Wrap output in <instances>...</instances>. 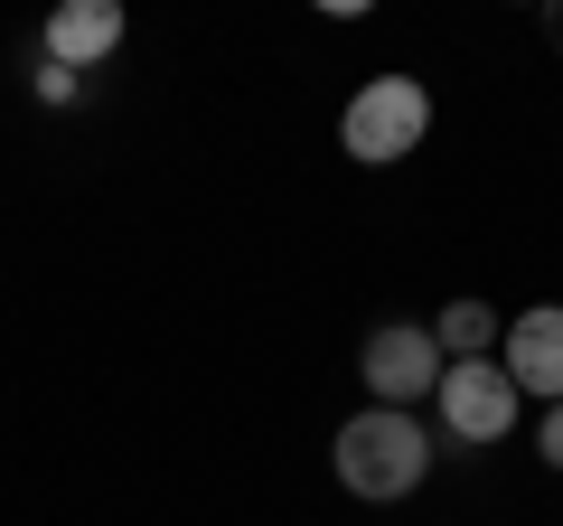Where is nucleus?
<instances>
[{"mask_svg": "<svg viewBox=\"0 0 563 526\" xmlns=\"http://www.w3.org/2000/svg\"><path fill=\"white\" fill-rule=\"evenodd\" d=\"M339 489L347 498H413L422 489V470H432V432L413 424V414H395V405H366V414H347L339 424Z\"/></svg>", "mask_w": 563, "mask_h": 526, "instance_id": "f257e3e1", "label": "nucleus"}, {"mask_svg": "<svg viewBox=\"0 0 563 526\" xmlns=\"http://www.w3.org/2000/svg\"><path fill=\"white\" fill-rule=\"evenodd\" d=\"M422 132H432V95H422V76H376V85H357V95H347V113H339L347 161H366V169L404 161Z\"/></svg>", "mask_w": 563, "mask_h": 526, "instance_id": "f03ea898", "label": "nucleus"}, {"mask_svg": "<svg viewBox=\"0 0 563 526\" xmlns=\"http://www.w3.org/2000/svg\"><path fill=\"white\" fill-rule=\"evenodd\" d=\"M432 405H442V432H451V442H507L526 395L507 385L498 358H451L442 385H432Z\"/></svg>", "mask_w": 563, "mask_h": 526, "instance_id": "7ed1b4c3", "label": "nucleus"}, {"mask_svg": "<svg viewBox=\"0 0 563 526\" xmlns=\"http://www.w3.org/2000/svg\"><path fill=\"white\" fill-rule=\"evenodd\" d=\"M442 339L432 329H413V320H385V329H366V358H357V376L376 385V405H413V395H432L442 385Z\"/></svg>", "mask_w": 563, "mask_h": 526, "instance_id": "20e7f679", "label": "nucleus"}, {"mask_svg": "<svg viewBox=\"0 0 563 526\" xmlns=\"http://www.w3.org/2000/svg\"><path fill=\"white\" fill-rule=\"evenodd\" d=\"M507 385L517 395H544V405H563V302H536L507 320Z\"/></svg>", "mask_w": 563, "mask_h": 526, "instance_id": "39448f33", "label": "nucleus"}, {"mask_svg": "<svg viewBox=\"0 0 563 526\" xmlns=\"http://www.w3.org/2000/svg\"><path fill=\"white\" fill-rule=\"evenodd\" d=\"M122 47V10L113 0H57V20H47V66H95Z\"/></svg>", "mask_w": 563, "mask_h": 526, "instance_id": "423d86ee", "label": "nucleus"}, {"mask_svg": "<svg viewBox=\"0 0 563 526\" xmlns=\"http://www.w3.org/2000/svg\"><path fill=\"white\" fill-rule=\"evenodd\" d=\"M432 339H442V358H488V348H498V310L488 302H451L442 320H432Z\"/></svg>", "mask_w": 563, "mask_h": 526, "instance_id": "0eeeda50", "label": "nucleus"}, {"mask_svg": "<svg viewBox=\"0 0 563 526\" xmlns=\"http://www.w3.org/2000/svg\"><path fill=\"white\" fill-rule=\"evenodd\" d=\"M38 103H76V66H38Z\"/></svg>", "mask_w": 563, "mask_h": 526, "instance_id": "6e6552de", "label": "nucleus"}, {"mask_svg": "<svg viewBox=\"0 0 563 526\" xmlns=\"http://www.w3.org/2000/svg\"><path fill=\"white\" fill-rule=\"evenodd\" d=\"M536 451L563 470V405H544V424H536Z\"/></svg>", "mask_w": 563, "mask_h": 526, "instance_id": "1a4fd4ad", "label": "nucleus"}, {"mask_svg": "<svg viewBox=\"0 0 563 526\" xmlns=\"http://www.w3.org/2000/svg\"><path fill=\"white\" fill-rule=\"evenodd\" d=\"M544 39H554V47H563V0H554V10H544Z\"/></svg>", "mask_w": 563, "mask_h": 526, "instance_id": "9d476101", "label": "nucleus"}]
</instances>
